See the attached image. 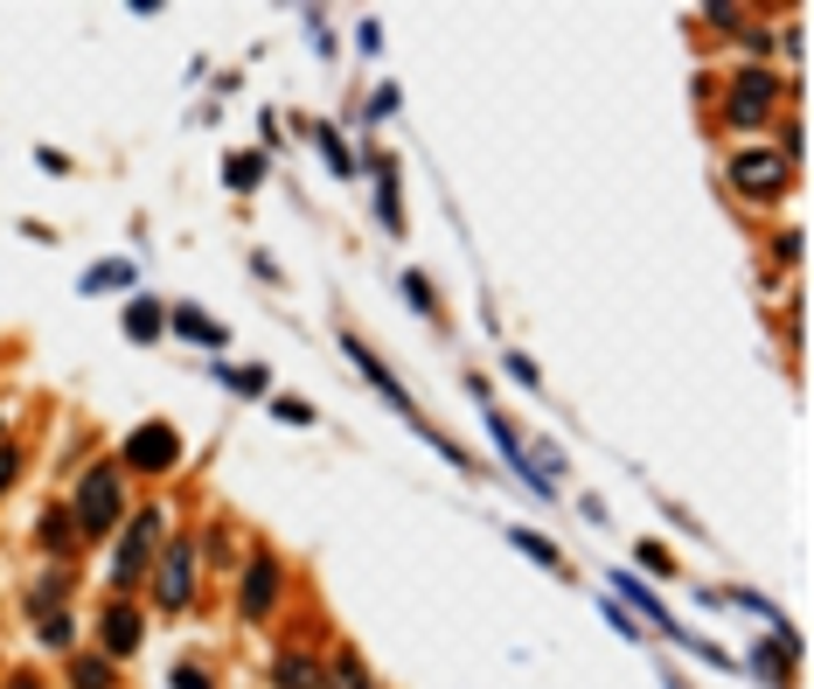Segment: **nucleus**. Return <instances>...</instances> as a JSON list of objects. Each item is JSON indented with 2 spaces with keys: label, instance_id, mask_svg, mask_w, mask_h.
Instances as JSON below:
<instances>
[{
  "label": "nucleus",
  "instance_id": "nucleus-13",
  "mask_svg": "<svg viewBox=\"0 0 814 689\" xmlns=\"http://www.w3.org/2000/svg\"><path fill=\"white\" fill-rule=\"evenodd\" d=\"M125 334H133V341H153V334H161V307H153V300H133V307H125Z\"/></svg>",
  "mask_w": 814,
  "mask_h": 689
},
{
  "label": "nucleus",
  "instance_id": "nucleus-8",
  "mask_svg": "<svg viewBox=\"0 0 814 689\" xmlns=\"http://www.w3.org/2000/svg\"><path fill=\"white\" fill-rule=\"evenodd\" d=\"M272 599H279V565H272V558H258V565L244 571V613L258 620V613H265Z\"/></svg>",
  "mask_w": 814,
  "mask_h": 689
},
{
  "label": "nucleus",
  "instance_id": "nucleus-15",
  "mask_svg": "<svg viewBox=\"0 0 814 689\" xmlns=\"http://www.w3.org/2000/svg\"><path fill=\"white\" fill-rule=\"evenodd\" d=\"M42 537H49V550H70L77 543V516H63V509L42 516Z\"/></svg>",
  "mask_w": 814,
  "mask_h": 689
},
{
  "label": "nucleus",
  "instance_id": "nucleus-4",
  "mask_svg": "<svg viewBox=\"0 0 814 689\" xmlns=\"http://www.w3.org/2000/svg\"><path fill=\"white\" fill-rule=\"evenodd\" d=\"M189 599H195V543L181 537V543H168V558H161V606L181 613Z\"/></svg>",
  "mask_w": 814,
  "mask_h": 689
},
{
  "label": "nucleus",
  "instance_id": "nucleus-25",
  "mask_svg": "<svg viewBox=\"0 0 814 689\" xmlns=\"http://www.w3.org/2000/svg\"><path fill=\"white\" fill-rule=\"evenodd\" d=\"M14 473H21V453H8V446H0V495L14 488Z\"/></svg>",
  "mask_w": 814,
  "mask_h": 689
},
{
  "label": "nucleus",
  "instance_id": "nucleus-19",
  "mask_svg": "<svg viewBox=\"0 0 814 689\" xmlns=\"http://www.w3.org/2000/svg\"><path fill=\"white\" fill-rule=\"evenodd\" d=\"M509 537H515V550H530V558H536L543 571H557V550H550L543 537H530V529H509Z\"/></svg>",
  "mask_w": 814,
  "mask_h": 689
},
{
  "label": "nucleus",
  "instance_id": "nucleus-3",
  "mask_svg": "<svg viewBox=\"0 0 814 689\" xmlns=\"http://www.w3.org/2000/svg\"><path fill=\"white\" fill-rule=\"evenodd\" d=\"M786 174H794V161H786V153H738V161H731V181H738V196H780L786 189Z\"/></svg>",
  "mask_w": 814,
  "mask_h": 689
},
{
  "label": "nucleus",
  "instance_id": "nucleus-21",
  "mask_svg": "<svg viewBox=\"0 0 814 689\" xmlns=\"http://www.w3.org/2000/svg\"><path fill=\"white\" fill-rule=\"evenodd\" d=\"M98 286H125V264H91V272H84V293H98Z\"/></svg>",
  "mask_w": 814,
  "mask_h": 689
},
{
  "label": "nucleus",
  "instance_id": "nucleus-12",
  "mask_svg": "<svg viewBox=\"0 0 814 689\" xmlns=\"http://www.w3.org/2000/svg\"><path fill=\"white\" fill-rule=\"evenodd\" d=\"M328 689H370V669L355 661V648H341V655H334V669H328Z\"/></svg>",
  "mask_w": 814,
  "mask_h": 689
},
{
  "label": "nucleus",
  "instance_id": "nucleus-14",
  "mask_svg": "<svg viewBox=\"0 0 814 689\" xmlns=\"http://www.w3.org/2000/svg\"><path fill=\"white\" fill-rule=\"evenodd\" d=\"M70 682H77V689H112V669L84 655V661H70Z\"/></svg>",
  "mask_w": 814,
  "mask_h": 689
},
{
  "label": "nucleus",
  "instance_id": "nucleus-18",
  "mask_svg": "<svg viewBox=\"0 0 814 689\" xmlns=\"http://www.w3.org/2000/svg\"><path fill=\"white\" fill-rule=\"evenodd\" d=\"M383 223L404 230V209H398V168H390V161H383Z\"/></svg>",
  "mask_w": 814,
  "mask_h": 689
},
{
  "label": "nucleus",
  "instance_id": "nucleus-5",
  "mask_svg": "<svg viewBox=\"0 0 814 689\" xmlns=\"http://www.w3.org/2000/svg\"><path fill=\"white\" fill-rule=\"evenodd\" d=\"M773 98H780V77L773 70H745L738 91H731V126H758L773 112Z\"/></svg>",
  "mask_w": 814,
  "mask_h": 689
},
{
  "label": "nucleus",
  "instance_id": "nucleus-22",
  "mask_svg": "<svg viewBox=\"0 0 814 689\" xmlns=\"http://www.w3.org/2000/svg\"><path fill=\"white\" fill-rule=\"evenodd\" d=\"M42 648H70V620H63V613L42 620Z\"/></svg>",
  "mask_w": 814,
  "mask_h": 689
},
{
  "label": "nucleus",
  "instance_id": "nucleus-9",
  "mask_svg": "<svg viewBox=\"0 0 814 689\" xmlns=\"http://www.w3.org/2000/svg\"><path fill=\"white\" fill-rule=\"evenodd\" d=\"M341 349H349V356H355V362H362V377H370V383H376V390H383V397H390V405H398V411H411V397H404V390H398V377H390V369H383V362H376V356H370V349H362V341H355V334H341Z\"/></svg>",
  "mask_w": 814,
  "mask_h": 689
},
{
  "label": "nucleus",
  "instance_id": "nucleus-16",
  "mask_svg": "<svg viewBox=\"0 0 814 689\" xmlns=\"http://www.w3.org/2000/svg\"><path fill=\"white\" fill-rule=\"evenodd\" d=\"M63 592H70V578H42V586H36V613H63Z\"/></svg>",
  "mask_w": 814,
  "mask_h": 689
},
{
  "label": "nucleus",
  "instance_id": "nucleus-20",
  "mask_svg": "<svg viewBox=\"0 0 814 689\" xmlns=\"http://www.w3.org/2000/svg\"><path fill=\"white\" fill-rule=\"evenodd\" d=\"M174 328L189 334V341H209V349H217V341H223V328H217V321H202V313H181Z\"/></svg>",
  "mask_w": 814,
  "mask_h": 689
},
{
  "label": "nucleus",
  "instance_id": "nucleus-26",
  "mask_svg": "<svg viewBox=\"0 0 814 689\" xmlns=\"http://www.w3.org/2000/svg\"><path fill=\"white\" fill-rule=\"evenodd\" d=\"M174 689H209V676H202V669H189V661H181V669H174Z\"/></svg>",
  "mask_w": 814,
  "mask_h": 689
},
{
  "label": "nucleus",
  "instance_id": "nucleus-2",
  "mask_svg": "<svg viewBox=\"0 0 814 689\" xmlns=\"http://www.w3.org/2000/svg\"><path fill=\"white\" fill-rule=\"evenodd\" d=\"M112 522H119V473H112V467H91L84 488H77V529L104 537Z\"/></svg>",
  "mask_w": 814,
  "mask_h": 689
},
{
  "label": "nucleus",
  "instance_id": "nucleus-1",
  "mask_svg": "<svg viewBox=\"0 0 814 689\" xmlns=\"http://www.w3.org/2000/svg\"><path fill=\"white\" fill-rule=\"evenodd\" d=\"M161 537H168V516L161 509H140L133 522H125V537H119V558H112V586L125 592V586H140V571L153 565V550H161Z\"/></svg>",
  "mask_w": 814,
  "mask_h": 689
},
{
  "label": "nucleus",
  "instance_id": "nucleus-10",
  "mask_svg": "<svg viewBox=\"0 0 814 689\" xmlns=\"http://www.w3.org/2000/svg\"><path fill=\"white\" fill-rule=\"evenodd\" d=\"M613 586H620V592H626V599H634V606H641V613H647V620H654V627H662V633H669V641H682V627H675V620H669V613H662V599H654V592H647V586H641V578H626V571H613Z\"/></svg>",
  "mask_w": 814,
  "mask_h": 689
},
{
  "label": "nucleus",
  "instance_id": "nucleus-24",
  "mask_svg": "<svg viewBox=\"0 0 814 689\" xmlns=\"http://www.w3.org/2000/svg\"><path fill=\"white\" fill-rule=\"evenodd\" d=\"M279 418H285V426H306V418H313V411L300 405V397H279Z\"/></svg>",
  "mask_w": 814,
  "mask_h": 689
},
{
  "label": "nucleus",
  "instance_id": "nucleus-11",
  "mask_svg": "<svg viewBox=\"0 0 814 689\" xmlns=\"http://www.w3.org/2000/svg\"><path fill=\"white\" fill-rule=\"evenodd\" d=\"M279 689H321V669H313L306 655H279V669H272Z\"/></svg>",
  "mask_w": 814,
  "mask_h": 689
},
{
  "label": "nucleus",
  "instance_id": "nucleus-17",
  "mask_svg": "<svg viewBox=\"0 0 814 689\" xmlns=\"http://www.w3.org/2000/svg\"><path fill=\"white\" fill-rule=\"evenodd\" d=\"M258 174H265V161H258V153H238V161L223 168V181H230V189H251Z\"/></svg>",
  "mask_w": 814,
  "mask_h": 689
},
{
  "label": "nucleus",
  "instance_id": "nucleus-7",
  "mask_svg": "<svg viewBox=\"0 0 814 689\" xmlns=\"http://www.w3.org/2000/svg\"><path fill=\"white\" fill-rule=\"evenodd\" d=\"M104 648H112V655H133L140 648V613H133V606H104Z\"/></svg>",
  "mask_w": 814,
  "mask_h": 689
},
{
  "label": "nucleus",
  "instance_id": "nucleus-23",
  "mask_svg": "<svg viewBox=\"0 0 814 689\" xmlns=\"http://www.w3.org/2000/svg\"><path fill=\"white\" fill-rule=\"evenodd\" d=\"M321 153H328V168H334V174H349V168H355L349 153H341V140H334V132H321Z\"/></svg>",
  "mask_w": 814,
  "mask_h": 689
},
{
  "label": "nucleus",
  "instance_id": "nucleus-6",
  "mask_svg": "<svg viewBox=\"0 0 814 689\" xmlns=\"http://www.w3.org/2000/svg\"><path fill=\"white\" fill-rule=\"evenodd\" d=\"M174 453H181V439H174L168 426H140L133 439H125V467H140V473L174 467Z\"/></svg>",
  "mask_w": 814,
  "mask_h": 689
}]
</instances>
